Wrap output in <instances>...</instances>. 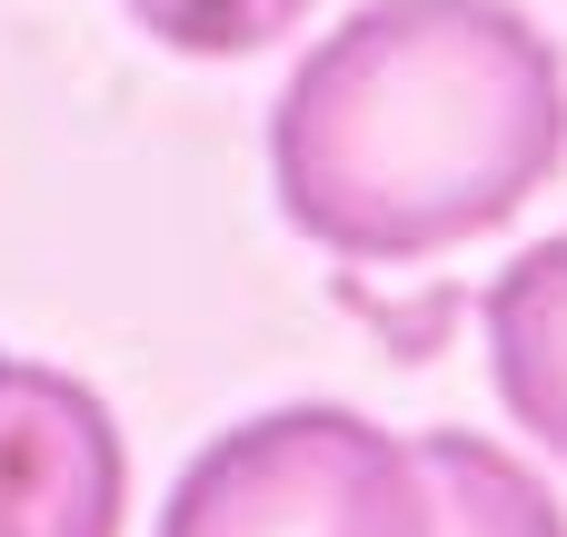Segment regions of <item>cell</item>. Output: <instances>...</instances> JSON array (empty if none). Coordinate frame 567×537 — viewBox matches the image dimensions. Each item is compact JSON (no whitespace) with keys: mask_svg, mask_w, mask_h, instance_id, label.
I'll list each match as a JSON object with an SVG mask.
<instances>
[{"mask_svg":"<svg viewBox=\"0 0 567 537\" xmlns=\"http://www.w3.org/2000/svg\"><path fill=\"white\" fill-rule=\"evenodd\" d=\"M478 319H488V369L508 419L567 458V239H538L508 279H488Z\"/></svg>","mask_w":567,"mask_h":537,"instance_id":"obj_4","label":"cell"},{"mask_svg":"<svg viewBox=\"0 0 567 537\" xmlns=\"http://www.w3.org/2000/svg\"><path fill=\"white\" fill-rule=\"evenodd\" d=\"M120 498L110 409L60 369L0 359V537H120Z\"/></svg>","mask_w":567,"mask_h":537,"instance_id":"obj_3","label":"cell"},{"mask_svg":"<svg viewBox=\"0 0 567 537\" xmlns=\"http://www.w3.org/2000/svg\"><path fill=\"white\" fill-rule=\"evenodd\" d=\"M567 159V70L508 0H369L269 110V179L299 239L409 269L518 219Z\"/></svg>","mask_w":567,"mask_h":537,"instance_id":"obj_1","label":"cell"},{"mask_svg":"<svg viewBox=\"0 0 567 537\" xmlns=\"http://www.w3.org/2000/svg\"><path fill=\"white\" fill-rule=\"evenodd\" d=\"M140 10V30H159L169 50H259V40H279L309 0H130Z\"/></svg>","mask_w":567,"mask_h":537,"instance_id":"obj_6","label":"cell"},{"mask_svg":"<svg viewBox=\"0 0 567 537\" xmlns=\"http://www.w3.org/2000/svg\"><path fill=\"white\" fill-rule=\"evenodd\" d=\"M159 537H429L419 438L349 409L239 419L179 468Z\"/></svg>","mask_w":567,"mask_h":537,"instance_id":"obj_2","label":"cell"},{"mask_svg":"<svg viewBox=\"0 0 567 537\" xmlns=\"http://www.w3.org/2000/svg\"><path fill=\"white\" fill-rule=\"evenodd\" d=\"M419 478H429V537H567L558 498L508 448H488L468 428H429Z\"/></svg>","mask_w":567,"mask_h":537,"instance_id":"obj_5","label":"cell"}]
</instances>
